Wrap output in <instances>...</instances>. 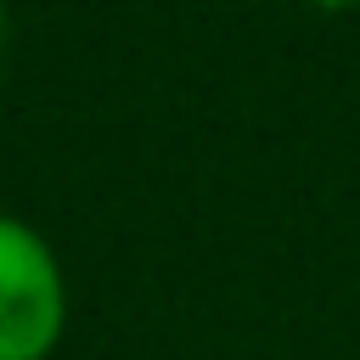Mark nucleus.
<instances>
[{
  "instance_id": "2",
  "label": "nucleus",
  "mask_w": 360,
  "mask_h": 360,
  "mask_svg": "<svg viewBox=\"0 0 360 360\" xmlns=\"http://www.w3.org/2000/svg\"><path fill=\"white\" fill-rule=\"evenodd\" d=\"M309 6H326V11H343V6H360V0H309Z\"/></svg>"
},
{
  "instance_id": "3",
  "label": "nucleus",
  "mask_w": 360,
  "mask_h": 360,
  "mask_svg": "<svg viewBox=\"0 0 360 360\" xmlns=\"http://www.w3.org/2000/svg\"><path fill=\"white\" fill-rule=\"evenodd\" d=\"M0 34H6V22H0Z\"/></svg>"
},
{
  "instance_id": "1",
  "label": "nucleus",
  "mask_w": 360,
  "mask_h": 360,
  "mask_svg": "<svg viewBox=\"0 0 360 360\" xmlns=\"http://www.w3.org/2000/svg\"><path fill=\"white\" fill-rule=\"evenodd\" d=\"M68 326V281L51 242L0 214V360H45Z\"/></svg>"
}]
</instances>
